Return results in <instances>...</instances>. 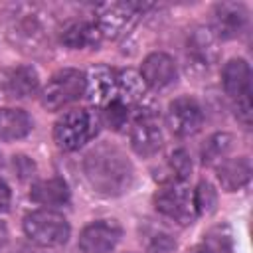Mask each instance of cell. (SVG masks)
<instances>
[{"mask_svg": "<svg viewBox=\"0 0 253 253\" xmlns=\"http://www.w3.org/2000/svg\"><path fill=\"white\" fill-rule=\"evenodd\" d=\"M83 172L91 188L103 196L125 194L134 178L132 162L119 146L111 142H101L85 154Z\"/></svg>", "mask_w": 253, "mask_h": 253, "instance_id": "obj_1", "label": "cell"}, {"mask_svg": "<svg viewBox=\"0 0 253 253\" xmlns=\"http://www.w3.org/2000/svg\"><path fill=\"white\" fill-rule=\"evenodd\" d=\"M99 125L101 119L91 109L67 111L53 126V140L65 152L77 150L99 132Z\"/></svg>", "mask_w": 253, "mask_h": 253, "instance_id": "obj_2", "label": "cell"}, {"mask_svg": "<svg viewBox=\"0 0 253 253\" xmlns=\"http://www.w3.org/2000/svg\"><path fill=\"white\" fill-rule=\"evenodd\" d=\"M152 202L162 217L178 225H190L198 215L194 206V192L182 182H166L154 194Z\"/></svg>", "mask_w": 253, "mask_h": 253, "instance_id": "obj_3", "label": "cell"}, {"mask_svg": "<svg viewBox=\"0 0 253 253\" xmlns=\"http://www.w3.org/2000/svg\"><path fill=\"white\" fill-rule=\"evenodd\" d=\"M24 231L40 247H59L67 243L71 227L61 213L38 210L24 217Z\"/></svg>", "mask_w": 253, "mask_h": 253, "instance_id": "obj_4", "label": "cell"}, {"mask_svg": "<svg viewBox=\"0 0 253 253\" xmlns=\"http://www.w3.org/2000/svg\"><path fill=\"white\" fill-rule=\"evenodd\" d=\"M38 16L42 14L32 6H18L6 26L8 40L22 51H38L45 45V28Z\"/></svg>", "mask_w": 253, "mask_h": 253, "instance_id": "obj_5", "label": "cell"}, {"mask_svg": "<svg viewBox=\"0 0 253 253\" xmlns=\"http://www.w3.org/2000/svg\"><path fill=\"white\" fill-rule=\"evenodd\" d=\"M85 93V73L79 69H61L51 75L42 91V105L47 111H59Z\"/></svg>", "mask_w": 253, "mask_h": 253, "instance_id": "obj_6", "label": "cell"}, {"mask_svg": "<svg viewBox=\"0 0 253 253\" xmlns=\"http://www.w3.org/2000/svg\"><path fill=\"white\" fill-rule=\"evenodd\" d=\"M150 8V4H134V2H111V4H103L99 8V18H97V28L101 32V36L111 38V40H119L125 34H128V30L136 24L138 16Z\"/></svg>", "mask_w": 253, "mask_h": 253, "instance_id": "obj_7", "label": "cell"}, {"mask_svg": "<svg viewBox=\"0 0 253 253\" xmlns=\"http://www.w3.org/2000/svg\"><path fill=\"white\" fill-rule=\"evenodd\" d=\"M166 123L176 136H192L204 125V111L196 99L184 95L168 105Z\"/></svg>", "mask_w": 253, "mask_h": 253, "instance_id": "obj_8", "label": "cell"}, {"mask_svg": "<svg viewBox=\"0 0 253 253\" xmlns=\"http://www.w3.org/2000/svg\"><path fill=\"white\" fill-rule=\"evenodd\" d=\"M123 227L117 219H97L89 223L79 235L81 253H111L121 241Z\"/></svg>", "mask_w": 253, "mask_h": 253, "instance_id": "obj_9", "label": "cell"}, {"mask_svg": "<svg viewBox=\"0 0 253 253\" xmlns=\"http://www.w3.org/2000/svg\"><path fill=\"white\" fill-rule=\"evenodd\" d=\"M249 22L247 8L241 2H221L213 6V28L215 38L235 40L239 38Z\"/></svg>", "mask_w": 253, "mask_h": 253, "instance_id": "obj_10", "label": "cell"}, {"mask_svg": "<svg viewBox=\"0 0 253 253\" xmlns=\"http://www.w3.org/2000/svg\"><path fill=\"white\" fill-rule=\"evenodd\" d=\"M40 87L38 71L32 65H10L0 69V91L10 99H26Z\"/></svg>", "mask_w": 253, "mask_h": 253, "instance_id": "obj_11", "label": "cell"}, {"mask_svg": "<svg viewBox=\"0 0 253 253\" xmlns=\"http://www.w3.org/2000/svg\"><path fill=\"white\" fill-rule=\"evenodd\" d=\"M130 146L132 150L146 158V156H154L160 148H162V130L158 126V123L154 121L152 115H138L130 126Z\"/></svg>", "mask_w": 253, "mask_h": 253, "instance_id": "obj_12", "label": "cell"}, {"mask_svg": "<svg viewBox=\"0 0 253 253\" xmlns=\"http://www.w3.org/2000/svg\"><path fill=\"white\" fill-rule=\"evenodd\" d=\"M176 77H178V67L172 55L164 51H154L144 57L142 67H140V79L144 81L146 87L164 89L172 85Z\"/></svg>", "mask_w": 253, "mask_h": 253, "instance_id": "obj_13", "label": "cell"}, {"mask_svg": "<svg viewBox=\"0 0 253 253\" xmlns=\"http://www.w3.org/2000/svg\"><path fill=\"white\" fill-rule=\"evenodd\" d=\"M186 55L194 67L208 69L211 63L217 61V55H219L215 34L210 28H196L188 38Z\"/></svg>", "mask_w": 253, "mask_h": 253, "instance_id": "obj_14", "label": "cell"}, {"mask_svg": "<svg viewBox=\"0 0 253 253\" xmlns=\"http://www.w3.org/2000/svg\"><path fill=\"white\" fill-rule=\"evenodd\" d=\"M221 83L225 93L237 103L245 101L251 95V69L249 63L241 57L229 59L221 69Z\"/></svg>", "mask_w": 253, "mask_h": 253, "instance_id": "obj_15", "label": "cell"}, {"mask_svg": "<svg viewBox=\"0 0 253 253\" xmlns=\"http://www.w3.org/2000/svg\"><path fill=\"white\" fill-rule=\"evenodd\" d=\"M85 93L93 103L107 105L117 95V71L109 67H91L85 75Z\"/></svg>", "mask_w": 253, "mask_h": 253, "instance_id": "obj_16", "label": "cell"}, {"mask_svg": "<svg viewBox=\"0 0 253 253\" xmlns=\"http://www.w3.org/2000/svg\"><path fill=\"white\" fill-rule=\"evenodd\" d=\"M138 239L146 253H174L176 237L170 229L154 221H142L138 225Z\"/></svg>", "mask_w": 253, "mask_h": 253, "instance_id": "obj_17", "label": "cell"}, {"mask_svg": "<svg viewBox=\"0 0 253 253\" xmlns=\"http://www.w3.org/2000/svg\"><path fill=\"white\" fill-rule=\"evenodd\" d=\"M69 198H71L69 186L61 178L40 180L30 190V200L40 204V206H47V208L65 206V204H69Z\"/></svg>", "mask_w": 253, "mask_h": 253, "instance_id": "obj_18", "label": "cell"}, {"mask_svg": "<svg viewBox=\"0 0 253 253\" xmlns=\"http://www.w3.org/2000/svg\"><path fill=\"white\" fill-rule=\"evenodd\" d=\"M251 178V162L247 156L225 158L217 164V180L225 192H235L243 188Z\"/></svg>", "mask_w": 253, "mask_h": 253, "instance_id": "obj_19", "label": "cell"}, {"mask_svg": "<svg viewBox=\"0 0 253 253\" xmlns=\"http://www.w3.org/2000/svg\"><path fill=\"white\" fill-rule=\"evenodd\" d=\"M101 32L97 24L91 22H71L61 30V43L71 49H85V47H97L101 43Z\"/></svg>", "mask_w": 253, "mask_h": 253, "instance_id": "obj_20", "label": "cell"}, {"mask_svg": "<svg viewBox=\"0 0 253 253\" xmlns=\"http://www.w3.org/2000/svg\"><path fill=\"white\" fill-rule=\"evenodd\" d=\"M32 119L22 109H0V140H18L32 130Z\"/></svg>", "mask_w": 253, "mask_h": 253, "instance_id": "obj_21", "label": "cell"}, {"mask_svg": "<svg viewBox=\"0 0 253 253\" xmlns=\"http://www.w3.org/2000/svg\"><path fill=\"white\" fill-rule=\"evenodd\" d=\"M233 136L229 132H215L211 134L206 144L202 146V162L206 166H213V164H219L225 160V156L231 152L233 148Z\"/></svg>", "mask_w": 253, "mask_h": 253, "instance_id": "obj_22", "label": "cell"}, {"mask_svg": "<svg viewBox=\"0 0 253 253\" xmlns=\"http://www.w3.org/2000/svg\"><path fill=\"white\" fill-rule=\"evenodd\" d=\"M168 168H170V178L166 182H184L192 174V158H190V154L184 148H176L168 158Z\"/></svg>", "mask_w": 253, "mask_h": 253, "instance_id": "obj_23", "label": "cell"}, {"mask_svg": "<svg viewBox=\"0 0 253 253\" xmlns=\"http://www.w3.org/2000/svg\"><path fill=\"white\" fill-rule=\"evenodd\" d=\"M194 206H196V213H211V211H215L217 192L208 180H202L198 184V188L194 190Z\"/></svg>", "mask_w": 253, "mask_h": 253, "instance_id": "obj_24", "label": "cell"}, {"mask_svg": "<svg viewBox=\"0 0 253 253\" xmlns=\"http://www.w3.org/2000/svg\"><path fill=\"white\" fill-rule=\"evenodd\" d=\"M130 107L121 103V101H109L105 105V111H103V121L113 128V130H119L126 125L128 117H130Z\"/></svg>", "mask_w": 253, "mask_h": 253, "instance_id": "obj_25", "label": "cell"}, {"mask_svg": "<svg viewBox=\"0 0 253 253\" xmlns=\"http://www.w3.org/2000/svg\"><path fill=\"white\" fill-rule=\"evenodd\" d=\"M202 247L206 253H233L229 235H225L221 231H211L208 235V239L202 243Z\"/></svg>", "mask_w": 253, "mask_h": 253, "instance_id": "obj_26", "label": "cell"}, {"mask_svg": "<svg viewBox=\"0 0 253 253\" xmlns=\"http://www.w3.org/2000/svg\"><path fill=\"white\" fill-rule=\"evenodd\" d=\"M10 200H12L10 188H8V184L0 178V213H4V211L10 208Z\"/></svg>", "mask_w": 253, "mask_h": 253, "instance_id": "obj_27", "label": "cell"}, {"mask_svg": "<svg viewBox=\"0 0 253 253\" xmlns=\"http://www.w3.org/2000/svg\"><path fill=\"white\" fill-rule=\"evenodd\" d=\"M6 243H8V227L4 221H0V249H4Z\"/></svg>", "mask_w": 253, "mask_h": 253, "instance_id": "obj_28", "label": "cell"}, {"mask_svg": "<svg viewBox=\"0 0 253 253\" xmlns=\"http://www.w3.org/2000/svg\"><path fill=\"white\" fill-rule=\"evenodd\" d=\"M190 253H206V251H204V247H202V245H200V247H196V249H192V251H190Z\"/></svg>", "mask_w": 253, "mask_h": 253, "instance_id": "obj_29", "label": "cell"}]
</instances>
